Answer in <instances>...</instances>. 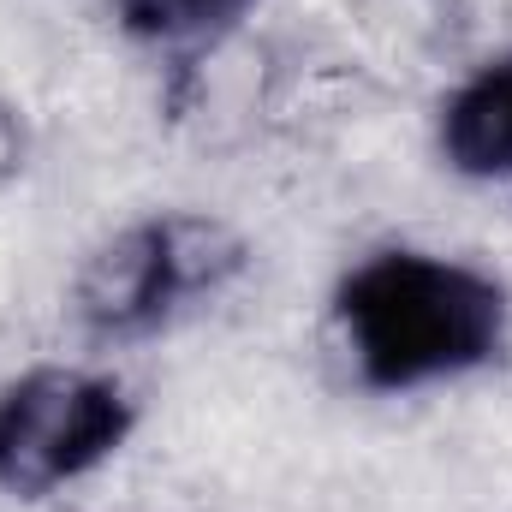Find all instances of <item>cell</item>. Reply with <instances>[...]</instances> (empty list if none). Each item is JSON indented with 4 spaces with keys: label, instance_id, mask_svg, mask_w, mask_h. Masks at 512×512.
Masks as SVG:
<instances>
[{
    "label": "cell",
    "instance_id": "6da1fadb",
    "mask_svg": "<svg viewBox=\"0 0 512 512\" xmlns=\"http://www.w3.org/2000/svg\"><path fill=\"white\" fill-rule=\"evenodd\" d=\"M334 316L358 376L382 393L453 382L507 346L501 280L429 251H382L358 262L334 292Z\"/></svg>",
    "mask_w": 512,
    "mask_h": 512
},
{
    "label": "cell",
    "instance_id": "3957f363",
    "mask_svg": "<svg viewBox=\"0 0 512 512\" xmlns=\"http://www.w3.org/2000/svg\"><path fill=\"white\" fill-rule=\"evenodd\" d=\"M126 435L131 399L120 382L84 370H30L0 393V489L36 501L114 459Z\"/></svg>",
    "mask_w": 512,
    "mask_h": 512
},
{
    "label": "cell",
    "instance_id": "277c9868",
    "mask_svg": "<svg viewBox=\"0 0 512 512\" xmlns=\"http://www.w3.org/2000/svg\"><path fill=\"white\" fill-rule=\"evenodd\" d=\"M441 149L471 179H512V60L483 66L441 114Z\"/></svg>",
    "mask_w": 512,
    "mask_h": 512
},
{
    "label": "cell",
    "instance_id": "5b68a950",
    "mask_svg": "<svg viewBox=\"0 0 512 512\" xmlns=\"http://www.w3.org/2000/svg\"><path fill=\"white\" fill-rule=\"evenodd\" d=\"M256 0H120L126 24L149 42H191L209 30H227L233 18H245Z\"/></svg>",
    "mask_w": 512,
    "mask_h": 512
},
{
    "label": "cell",
    "instance_id": "7a4b0ae2",
    "mask_svg": "<svg viewBox=\"0 0 512 512\" xmlns=\"http://www.w3.org/2000/svg\"><path fill=\"white\" fill-rule=\"evenodd\" d=\"M245 268V239L209 215H149L108 239L78 274V322L96 340H143L215 298Z\"/></svg>",
    "mask_w": 512,
    "mask_h": 512
},
{
    "label": "cell",
    "instance_id": "8992f818",
    "mask_svg": "<svg viewBox=\"0 0 512 512\" xmlns=\"http://www.w3.org/2000/svg\"><path fill=\"white\" fill-rule=\"evenodd\" d=\"M12 161H18V126H12V114L0 108V173H12Z\"/></svg>",
    "mask_w": 512,
    "mask_h": 512
}]
</instances>
